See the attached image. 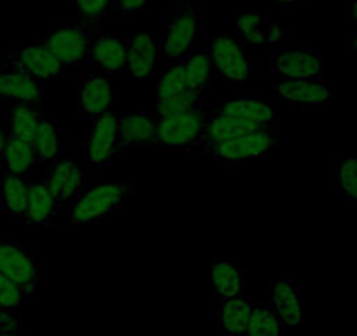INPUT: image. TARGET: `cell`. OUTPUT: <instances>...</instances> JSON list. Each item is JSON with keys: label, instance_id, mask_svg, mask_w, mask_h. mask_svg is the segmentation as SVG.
<instances>
[{"label": "cell", "instance_id": "5bb4252c", "mask_svg": "<svg viewBox=\"0 0 357 336\" xmlns=\"http://www.w3.org/2000/svg\"><path fill=\"white\" fill-rule=\"evenodd\" d=\"M263 130H279V125H263V123L249 121V119L225 114V112L218 111L212 116L207 114V121H205L204 128V140H202V144L240 139V137L250 135V133L256 132H263Z\"/></svg>", "mask_w": 357, "mask_h": 336}, {"label": "cell", "instance_id": "b9f144b4", "mask_svg": "<svg viewBox=\"0 0 357 336\" xmlns=\"http://www.w3.org/2000/svg\"><path fill=\"white\" fill-rule=\"evenodd\" d=\"M168 2H170V4H174V6H183V4H188L190 0H168Z\"/></svg>", "mask_w": 357, "mask_h": 336}, {"label": "cell", "instance_id": "cb8c5ba5", "mask_svg": "<svg viewBox=\"0 0 357 336\" xmlns=\"http://www.w3.org/2000/svg\"><path fill=\"white\" fill-rule=\"evenodd\" d=\"M33 149H36L37 161L44 167L50 168L65 156V144L58 135L56 123L53 118L44 112L37 126L36 137H33Z\"/></svg>", "mask_w": 357, "mask_h": 336}, {"label": "cell", "instance_id": "4316f807", "mask_svg": "<svg viewBox=\"0 0 357 336\" xmlns=\"http://www.w3.org/2000/svg\"><path fill=\"white\" fill-rule=\"evenodd\" d=\"M184 68H186L188 88L197 93H204L208 90L211 81L214 77V65H212L208 49L204 46H195L186 56L183 58Z\"/></svg>", "mask_w": 357, "mask_h": 336}, {"label": "cell", "instance_id": "603a6c76", "mask_svg": "<svg viewBox=\"0 0 357 336\" xmlns=\"http://www.w3.org/2000/svg\"><path fill=\"white\" fill-rule=\"evenodd\" d=\"M212 284H214V298L245 296L243 270L231 259L215 258L212 261Z\"/></svg>", "mask_w": 357, "mask_h": 336}, {"label": "cell", "instance_id": "f546056e", "mask_svg": "<svg viewBox=\"0 0 357 336\" xmlns=\"http://www.w3.org/2000/svg\"><path fill=\"white\" fill-rule=\"evenodd\" d=\"M190 90L188 88L186 68H184L183 60L168 61L167 67L160 72L156 81V100L174 97L177 93Z\"/></svg>", "mask_w": 357, "mask_h": 336}, {"label": "cell", "instance_id": "f1b7e54d", "mask_svg": "<svg viewBox=\"0 0 357 336\" xmlns=\"http://www.w3.org/2000/svg\"><path fill=\"white\" fill-rule=\"evenodd\" d=\"M44 114V105L33 104H11L9 114V135L20 140L33 144L37 126Z\"/></svg>", "mask_w": 357, "mask_h": 336}, {"label": "cell", "instance_id": "e575fe53", "mask_svg": "<svg viewBox=\"0 0 357 336\" xmlns=\"http://www.w3.org/2000/svg\"><path fill=\"white\" fill-rule=\"evenodd\" d=\"M29 300L30 298L11 279H8L4 273L0 272V307L20 308Z\"/></svg>", "mask_w": 357, "mask_h": 336}, {"label": "cell", "instance_id": "4dcf8cb0", "mask_svg": "<svg viewBox=\"0 0 357 336\" xmlns=\"http://www.w3.org/2000/svg\"><path fill=\"white\" fill-rule=\"evenodd\" d=\"M202 111V93L186 90L174 97L156 100V114L154 116H175L188 112Z\"/></svg>", "mask_w": 357, "mask_h": 336}, {"label": "cell", "instance_id": "7402d4cb", "mask_svg": "<svg viewBox=\"0 0 357 336\" xmlns=\"http://www.w3.org/2000/svg\"><path fill=\"white\" fill-rule=\"evenodd\" d=\"M58 204L54 201L53 194L47 190L46 183H39L36 179H30L29 191V204H26V212L23 221L29 224L39 226H54L58 214Z\"/></svg>", "mask_w": 357, "mask_h": 336}, {"label": "cell", "instance_id": "d6986e66", "mask_svg": "<svg viewBox=\"0 0 357 336\" xmlns=\"http://www.w3.org/2000/svg\"><path fill=\"white\" fill-rule=\"evenodd\" d=\"M149 144H156V116L147 112L119 114V154Z\"/></svg>", "mask_w": 357, "mask_h": 336}, {"label": "cell", "instance_id": "2e32d148", "mask_svg": "<svg viewBox=\"0 0 357 336\" xmlns=\"http://www.w3.org/2000/svg\"><path fill=\"white\" fill-rule=\"evenodd\" d=\"M275 91L280 100L289 102L303 109H319L335 100V91L324 84V81H289L284 79L275 84Z\"/></svg>", "mask_w": 357, "mask_h": 336}, {"label": "cell", "instance_id": "d4e9b609", "mask_svg": "<svg viewBox=\"0 0 357 336\" xmlns=\"http://www.w3.org/2000/svg\"><path fill=\"white\" fill-rule=\"evenodd\" d=\"M30 179L32 176H15V174H2L0 176V205L6 214L16 219L25 217L26 204H29Z\"/></svg>", "mask_w": 357, "mask_h": 336}, {"label": "cell", "instance_id": "277c9868", "mask_svg": "<svg viewBox=\"0 0 357 336\" xmlns=\"http://www.w3.org/2000/svg\"><path fill=\"white\" fill-rule=\"evenodd\" d=\"M0 67L13 68V70L33 75L40 81L63 77L68 70L40 40H36L30 46H20L13 47L9 51H0Z\"/></svg>", "mask_w": 357, "mask_h": 336}, {"label": "cell", "instance_id": "30bf717a", "mask_svg": "<svg viewBox=\"0 0 357 336\" xmlns=\"http://www.w3.org/2000/svg\"><path fill=\"white\" fill-rule=\"evenodd\" d=\"M270 70L289 81H324V60L310 47H284L272 58Z\"/></svg>", "mask_w": 357, "mask_h": 336}, {"label": "cell", "instance_id": "d6a6232c", "mask_svg": "<svg viewBox=\"0 0 357 336\" xmlns=\"http://www.w3.org/2000/svg\"><path fill=\"white\" fill-rule=\"evenodd\" d=\"M280 326L282 324L272 308L254 305L252 317L243 336H280Z\"/></svg>", "mask_w": 357, "mask_h": 336}, {"label": "cell", "instance_id": "ba28073f", "mask_svg": "<svg viewBox=\"0 0 357 336\" xmlns=\"http://www.w3.org/2000/svg\"><path fill=\"white\" fill-rule=\"evenodd\" d=\"M46 186L58 207L63 208L75 204L77 198L88 190L89 176L75 158L63 156L53 167L46 168Z\"/></svg>", "mask_w": 357, "mask_h": 336}, {"label": "cell", "instance_id": "4fadbf2b", "mask_svg": "<svg viewBox=\"0 0 357 336\" xmlns=\"http://www.w3.org/2000/svg\"><path fill=\"white\" fill-rule=\"evenodd\" d=\"M158 37L153 33H135L126 39V68L130 79H151L156 75Z\"/></svg>", "mask_w": 357, "mask_h": 336}, {"label": "cell", "instance_id": "ab89813d", "mask_svg": "<svg viewBox=\"0 0 357 336\" xmlns=\"http://www.w3.org/2000/svg\"><path fill=\"white\" fill-rule=\"evenodd\" d=\"M8 137L9 133H6L4 128H2V125H0V156H2V153H4V147L6 144H8Z\"/></svg>", "mask_w": 357, "mask_h": 336}, {"label": "cell", "instance_id": "74e56055", "mask_svg": "<svg viewBox=\"0 0 357 336\" xmlns=\"http://www.w3.org/2000/svg\"><path fill=\"white\" fill-rule=\"evenodd\" d=\"M347 16L350 22L357 23V0H350L349 8H347Z\"/></svg>", "mask_w": 357, "mask_h": 336}, {"label": "cell", "instance_id": "5b68a950", "mask_svg": "<svg viewBox=\"0 0 357 336\" xmlns=\"http://www.w3.org/2000/svg\"><path fill=\"white\" fill-rule=\"evenodd\" d=\"M279 130H263L233 140L204 144V151L211 156L225 160L228 163H242V161L263 158L279 149Z\"/></svg>", "mask_w": 357, "mask_h": 336}, {"label": "cell", "instance_id": "8d00e7d4", "mask_svg": "<svg viewBox=\"0 0 357 336\" xmlns=\"http://www.w3.org/2000/svg\"><path fill=\"white\" fill-rule=\"evenodd\" d=\"M149 0H116V15L132 16L146 8Z\"/></svg>", "mask_w": 357, "mask_h": 336}, {"label": "cell", "instance_id": "ffe728a7", "mask_svg": "<svg viewBox=\"0 0 357 336\" xmlns=\"http://www.w3.org/2000/svg\"><path fill=\"white\" fill-rule=\"evenodd\" d=\"M254 303L243 298H214V317L228 336H243L252 317Z\"/></svg>", "mask_w": 357, "mask_h": 336}, {"label": "cell", "instance_id": "9c48e42d", "mask_svg": "<svg viewBox=\"0 0 357 336\" xmlns=\"http://www.w3.org/2000/svg\"><path fill=\"white\" fill-rule=\"evenodd\" d=\"M119 156V114L107 111L89 116L88 161L93 168H104Z\"/></svg>", "mask_w": 357, "mask_h": 336}, {"label": "cell", "instance_id": "9a60e30c", "mask_svg": "<svg viewBox=\"0 0 357 336\" xmlns=\"http://www.w3.org/2000/svg\"><path fill=\"white\" fill-rule=\"evenodd\" d=\"M0 98L9 104L44 105L43 82L33 75L0 67Z\"/></svg>", "mask_w": 357, "mask_h": 336}, {"label": "cell", "instance_id": "7c38bea8", "mask_svg": "<svg viewBox=\"0 0 357 336\" xmlns=\"http://www.w3.org/2000/svg\"><path fill=\"white\" fill-rule=\"evenodd\" d=\"M280 25L270 22L259 11H240L235 15V37L247 46H273L284 39Z\"/></svg>", "mask_w": 357, "mask_h": 336}, {"label": "cell", "instance_id": "484cf974", "mask_svg": "<svg viewBox=\"0 0 357 336\" xmlns=\"http://www.w3.org/2000/svg\"><path fill=\"white\" fill-rule=\"evenodd\" d=\"M36 163L37 154L33 149V144L9 135L4 153L0 156V172L30 177L32 176V167Z\"/></svg>", "mask_w": 357, "mask_h": 336}, {"label": "cell", "instance_id": "44dd1931", "mask_svg": "<svg viewBox=\"0 0 357 336\" xmlns=\"http://www.w3.org/2000/svg\"><path fill=\"white\" fill-rule=\"evenodd\" d=\"M79 109L88 116H98L111 111L112 105V82L104 74L89 75L79 82L77 88Z\"/></svg>", "mask_w": 357, "mask_h": 336}, {"label": "cell", "instance_id": "3957f363", "mask_svg": "<svg viewBox=\"0 0 357 336\" xmlns=\"http://www.w3.org/2000/svg\"><path fill=\"white\" fill-rule=\"evenodd\" d=\"M200 15L198 8L191 2L177 6L163 36L158 37V49L168 61L183 60L195 46L200 44L198 37Z\"/></svg>", "mask_w": 357, "mask_h": 336}, {"label": "cell", "instance_id": "ac0fdd59", "mask_svg": "<svg viewBox=\"0 0 357 336\" xmlns=\"http://www.w3.org/2000/svg\"><path fill=\"white\" fill-rule=\"evenodd\" d=\"M270 308L284 326H300L303 314L301 289L293 280H272L270 284Z\"/></svg>", "mask_w": 357, "mask_h": 336}, {"label": "cell", "instance_id": "1f68e13d", "mask_svg": "<svg viewBox=\"0 0 357 336\" xmlns=\"http://www.w3.org/2000/svg\"><path fill=\"white\" fill-rule=\"evenodd\" d=\"M79 22L91 25L116 13V0H70Z\"/></svg>", "mask_w": 357, "mask_h": 336}, {"label": "cell", "instance_id": "8fae6325", "mask_svg": "<svg viewBox=\"0 0 357 336\" xmlns=\"http://www.w3.org/2000/svg\"><path fill=\"white\" fill-rule=\"evenodd\" d=\"M207 114L202 111L175 116H156V144L191 147L202 144Z\"/></svg>", "mask_w": 357, "mask_h": 336}, {"label": "cell", "instance_id": "6da1fadb", "mask_svg": "<svg viewBox=\"0 0 357 336\" xmlns=\"http://www.w3.org/2000/svg\"><path fill=\"white\" fill-rule=\"evenodd\" d=\"M135 194L128 181H109L86 190L72 205L68 221L72 224H93L104 221L118 208L128 204Z\"/></svg>", "mask_w": 357, "mask_h": 336}, {"label": "cell", "instance_id": "83f0119b", "mask_svg": "<svg viewBox=\"0 0 357 336\" xmlns=\"http://www.w3.org/2000/svg\"><path fill=\"white\" fill-rule=\"evenodd\" d=\"M221 112L238 118L249 119V121L263 123V125H279V112L272 102L252 100V98H238V100L228 102L221 107Z\"/></svg>", "mask_w": 357, "mask_h": 336}, {"label": "cell", "instance_id": "52a82bcc", "mask_svg": "<svg viewBox=\"0 0 357 336\" xmlns=\"http://www.w3.org/2000/svg\"><path fill=\"white\" fill-rule=\"evenodd\" d=\"M0 272L29 298L40 284V265L33 259L32 250L8 238L0 240Z\"/></svg>", "mask_w": 357, "mask_h": 336}, {"label": "cell", "instance_id": "d590c367", "mask_svg": "<svg viewBox=\"0 0 357 336\" xmlns=\"http://www.w3.org/2000/svg\"><path fill=\"white\" fill-rule=\"evenodd\" d=\"M23 315L20 308L0 307V336L9 333H22Z\"/></svg>", "mask_w": 357, "mask_h": 336}, {"label": "cell", "instance_id": "7a4b0ae2", "mask_svg": "<svg viewBox=\"0 0 357 336\" xmlns=\"http://www.w3.org/2000/svg\"><path fill=\"white\" fill-rule=\"evenodd\" d=\"M98 33L95 32L91 25L84 23H74V25H61L46 37L40 39V43L61 61L67 68L79 67V65H88L91 58V49L97 40Z\"/></svg>", "mask_w": 357, "mask_h": 336}, {"label": "cell", "instance_id": "60d3db41", "mask_svg": "<svg viewBox=\"0 0 357 336\" xmlns=\"http://www.w3.org/2000/svg\"><path fill=\"white\" fill-rule=\"evenodd\" d=\"M272 2H275V4H280V6H293L296 4L298 0H272Z\"/></svg>", "mask_w": 357, "mask_h": 336}, {"label": "cell", "instance_id": "7bdbcfd3", "mask_svg": "<svg viewBox=\"0 0 357 336\" xmlns=\"http://www.w3.org/2000/svg\"><path fill=\"white\" fill-rule=\"evenodd\" d=\"M2 336H29L25 333H9V335H2Z\"/></svg>", "mask_w": 357, "mask_h": 336}, {"label": "cell", "instance_id": "f35d334b", "mask_svg": "<svg viewBox=\"0 0 357 336\" xmlns=\"http://www.w3.org/2000/svg\"><path fill=\"white\" fill-rule=\"evenodd\" d=\"M347 49H349L350 54L357 58V33H352L349 39V44H347Z\"/></svg>", "mask_w": 357, "mask_h": 336}, {"label": "cell", "instance_id": "836d02e7", "mask_svg": "<svg viewBox=\"0 0 357 336\" xmlns=\"http://www.w3.org/2000/svg\"><path fill=\"white\" fill-rule=\"evenodd\" d=\"M336 177H338L340 190L347 194V198L357 201V158H338Z\"/></svg>", "mask_w": 357, "mask_h": 336}, {"label": "cell", "instance_id": "8992f818", "mask_svg": "<svg viewBox=\"0 0 357 336\" xmlns=\"http://www.w3.org/2000/svg\"><path fill=\"white\" fill-rule=\"evenodd\" d=\"M214 74L225 81L243 84L254 75V67L240 47L236 37L228 33H215L207 46Z\"/></svg>", "mask_w": 357, "mask_h": 336}, {"label": "cell", "instance_id": "e0dca14e", "mask_svg": "<svg viewBox=\"0 0 357 336\" xmlns=\"http://www.w3.org/2000/svg\"><path fill=\"white\" fill-rule=\"evenodd\" d=\"M89 63L97 68V72L114 77L125 74L126 68V37L119 33H104L97 36V40L91 49Z\"/></svg>", "mask_w": 357, "mask_h": 336}]
</instances>
